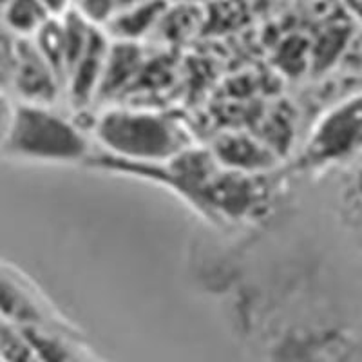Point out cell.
<instances>
[{
    "label": "cell",
    "mask_w": 362,
    "mask_h": 362,
    "mask_svg": "<svg viewBox=\"0 0 362 362\" xmlns=\"http://www.w3.org/2000/svg\"><path fill=\"white\" fill-rule=\"evenodd\" d=\"M8 2H9V0H0V9L4 8V6H6V4H8Z\"/></svg>",
    "instance_id": "7402d4cb"
},
{
    "label": "cell",
    "mask_w": 362,
    "mask_h": 362,
    "mask_svg": "<svg viewBox=\"0 0 362 362\" xmlns=\"http://www.w3.org/2000/svg\"><path fill=\"white\" fill-rule=\"evenodd\" d=\"M40 2L53 17H62L64 13L74 8V0H40Z\"/></svg>",
    "instance_id": "ac0fdd59"
},
{
    "label": "cell",
    "mask_w": 362,
    "mask_h": 362,
    "mask_svg": "<svg viewBox=\"0 0 362 362\" xmlns=\"http://www.w3.org/2000/svg\"><path fill=\"white\" fill-rule=\"evenodd\" d=\"M346 9L350 13L351 18H357L362 24V0H344Z\"/></svg>",
    "instance_id": "d6986e66"
},
{
    "label": "cell",
    "mask_w": 362,
    "mask_h": 362,
    "mask_svg": "<svg viewBox=\"0 0 362 362\" xmlns=\"http://www.w3.org/2000/svg\"><path fill=\"white\" fill-rule=\"evenodd\" d=\"M0 321L21 328H47V310L42 296L8 264H0Z\"/></svg>",
    "instance_id": "8992f818"
},
{
    "label": "cell",
    "mask_w": 362,
    "mask_h": 362,
    "mask_svg": "<svg viewBox=\"0 0 362 362\" xmlns=\"http://www.w3.org/2000/svg\"><path fill=\"white\" fill-rule=\"evenodd\" d=\"M109 158L131 165H165L194 147L180 116L148 107L103 109L90 127Z\"/></svg>",
    "instance_id": "6da1fadb"
},
{
    "label": "cell",
    "mask_w": 362,
    "mask_h": 362,
    "mask_svg": "<svg viewBox=\"0 0 362 362\" xmlns=\"http://www.w3.org/2000/svg\"><path fill=\"white\" fill-rule=\"evenodd\" d=\"M145 62L147 58L141 44L111 40L96 102H109L124 96L125 90L138 83L145 69Z\"/></svg>",
    "instance_id": "ba28073f"
},
{
    "label": "cell",
    "mask_w": 362,
    "mask_h": 362,
    "mask_svg": "<svg viewBox=\"0 0 362 362\" xmlns=\"http://www.w3.org/2000/svg\"><path fill=\"white\" fill-rule=\"evenodd\" d=\"M17 42L18 38L13 37L4 25L0 24V89L9 90L13 69L17 62Z\"/></svg>",
    "instance_id": "9a60e30c"
},
{
    "label": "cell",
    "mask_w": 362,
    "mask_h": 362,
    "mask_svg": "<svg viewBox=\"0 0 362 362\" xmlns=\"http://www.w3.org/2000/svg\"><path fill=\"white\" fill-rule=\"evenodd\" d=\"M167 6L169 0H145L119 8L111 21L103 25V31L111 40L141 44L156 33Z\"/></svg>",
    "instance_id": "9c48e42d"
},
{
    "label": "cell",
    "mask_w": 362,
    "mask_h": 362,
    "mask_svg": "<svg viewBox=\"0 0 362 362\" xmlns=\"http://www.w3.org/2000/svg\"><path fill=\"white\" fill-rule=\"evenodd\" d=\"M355 33V28L348 18L329 21L322 31L313 40H310V54H312V69L315 73H325L342 62L348 44Z\"/></svg>",
    "instance_id": "30bf717a"
},
{
    "label": "cell",
    "mask_w": 362,
    "mask_h": 362,
    "mask_svg": "<svg viewBox=\"0 0 362 362\" xmlns=\"http://www.w3.org/2000/svg\"><path fill=\"white\" fill-rule=\"evenodd\" d=\"M210 154L225 169L248 176H263L277 167L281 158L259 136L239 131L219 134L212 141Z\"/></svg>",
    "instance_id": "5b68a950"
},
{
    "label": "cell",
    "mask_w": 362,
    "mask_h": 362,
    "mask_svg": "<svg viewBox=\"0 0 362 362\" xmlns=\"http://www.w3.org/2000/svg\"><path fill=\"white\" fill-rule=\"evenodd\" d=\"M342 64H346L351 69H362V25L355 29L354 37H351L348 49H346Z\"/></svg>",
    "instance_id": "e0dca14e"
},
{
    "label": "cell",
    "mask_w": 362,
    "mask_h": 362,
    "mask_svg": "<svg viewBox=\"0 0 362 362\" xmlns=\"http://www.w3.org/2000/svg\"><path fill=\"white\" fill-rule=\"evenodd\" d=\"M358 190H361V199H362V173H361V180H358Z\"/></svg>",
    "instance_id": "44dd1931"
},
{
    "label": "cell",
    "mask_w": 362,
    "mask_h": 362,
    "mask_svg": "<svg viewBox=\"0 0 362 362\" xmlns=\"http://www.w3.org/2000/svg\"><path fill=\"white\" fill-rule=\"evenodd\" d=\"M8 156L38 163L87 161L90 140L87 131L54 105L17 103L4 147Z\"/></svg>",
    "instance_id": "7a4b0ae2"
},
{
    "label": "cell",
    "mask_w": 362,
    "mask_h": 362,
    "mask_svg": "<svg viewBox=\"0 0 362 362\" xmlns=\"http://www.w3.org/2000/svg\"><path fill=\"white\" fill-rule=\"evenodd\" d=\"M362 145V90L342 100L313 125L300 167H322L351 156Z\"/></svg>",
    "instance_id": "3957f363"
},
{
    "label": "cell",
    "mask_w": 362,
    "mask_h": 362,
    "mask_svg": "<svg viewBox=\"0 0 362 362\" xmlns=\"http://www.w3.org/2000/svg\"><path fill=\"white\" fill-rule=\"evenodd\" d=\"M111 47V38L103 31V28L96 25L89 38V44L80 54L69 74L66 78L64 93L69 98L71 105L82 109L96 102L100 83H102L103 69L107 62V53Z\"/></svg>",
    "instance_id": "52a82bcc"
},
{
    "label": "cell",
    "mask_w": 362,
    "mask_h": 362,
    "mask_svg": "<svg viewBox=\"0 0 362 362\" xmlns=\"http://www.w3.org/2000/svg\"><path fill=\"white\" fill-rule=\"evenodd\" d=\"M0 361L2 362H40L33 342L24 328L0 321Z\"/></svg>",
    "instance_id": "5bb4252c"
},
{
    "label": "cell",
    "mask_w": 362,
    "mask_h": 362,
    "mask_svg": "<svg viewBox=\"0 0 362 362\" xmlns=\"http://www.w3.org/2000/svg\"><path fill=\"white\" fill-rule=\"evenodd\" d=\"M51 18L40 0H9L0 9V24L17 38H33Z\"/></svg>",
    "instance_id": "8fae6325"
},
{
    "label": "cell",
    "mask_w": 362,
    "mask_h": 362,
    "mask_svg": "<svg viewBox=\"0 0 362 362\" xmlns=\"http://www.w3.org/2000/svg\"><path fill=\"white\" fill-rule=\"evenodd\" d=\"M15 109H17V102L13 100V96L9 93L0 89V151L4 147L9 131H11Z\"/></svg>",
    "instance_id": "2e32d148"
},
{
    "label": "cell",
    "mask_w": 362,
    "mask_h": 362,
    "mask_svg": "<svg viewBox=\"0 0 362 362\" xmlns=\"http://www.w3.org/2000/svg\"><path fill=\"white\" fill-rule=\"evenodd\" d=\"M38 53L42 54L51 69L62 80L66 89V40H64L62 17H53L45 22L42 29L31 38Z\"/></svg>",
    "instance_id": "7c38bea8"
},
{
    "label": "cell",
    "mask_w": 362,
    "mask_h": 362,
    "mask_svg": "<svg viewBox=\"0 0 362 362\" xmlns=\"http://www.w3.org/2000/svg\"><path fill=\"white\" fill-rule=\"evenodd\" d=\"M40 362H86L80 351L51 328H24Z\"/></svg>",
    "instance_id": "4fadbf2b"
},
{
    "label": "cell",
    "mask_w": 362,
    "mask_h": 362,
    "mask_svg": "<svg viewBox=\"0 0 362 362\" xmlns=\"http://www.w3.org/2000/svg\"><path fill=\"white\" fill-rule=\"evenodd\" d=\"M9 95L17 103L31 105H57L64 95V83L38 53L31 38H18L17 62L13 69Z\"/></svg>",
    "instance_id": "277c9868"
},
{
    "label": "cell",
    "mask_w": 362,
    "mask_h": 362,
    "mask_svg": "<svg viewBox=\"0 0 362 362\" xmlns=\"http://www.w3.org/2000/svg\"><path fill=\"white\" fill-rule=\"evenodd\" d=\"M138 2H145V0H118V9L119 8H125V6L138 4Z\"/></svg>",
    "instance_id": "ffe728a7"
}]
</instances>
